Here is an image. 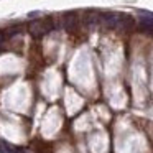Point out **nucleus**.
<instances>
[{"instance_id": "1", "label": "nucleus", "mask_w": 153, "mask_h": 153, "mask_svg": "<svg viewBox=\"0 0 153 153\" xmlns=\"http://www.w3.org/2000/svg\"><path fill=\"white\" fill-rule=\"evenodd\" d=\"M53 28H54L53 18L46 17V18H43V20H40V22H33V23H30L28 31H30V35L33 38H41V36H45L46 33H50Z\"/></svg>"}, {"instance_id": "2", "label": "nucleus", "mask_w": 153, "mask_h": 153, "mask_svg": "<svg viewBox=\"0 0 153 153\" xmlns=\"http://www.w3.org/2000/svg\"><path fill=\"white\" fill-rule=\"evenodd\" d=\"M120 17H122V13H115V12H102V13L99 12V23L109 28H119Z\"/></svg>"}, {"instance_id": "3", "label": "nucleus", "mask_w": 153, "mask_h": 153, "mask_svg": "<svg viewBox=\"0 0 153 153\" xmlns=\"http://www.w3.org/2000/svg\"><path fill=\"white\" fill-rule=\"evenodd\" d=\"M63 22H64V27L66 28H73L77 25L79 22V17H77V12L76 10H69L63 15Z\"/></svg>"}, {"instance_id": "4", "label": "nucleus", "mask_w": 153, "mask_h": 153, "mask_svg": "<svg viewBox=\"0 0 153 153\" xmlns=\"http://www.w3.org/2000/svg\"><path fill=\"white\" fill-rule=\"evenodd\" d=\"M82 22L86 25H97L99 23V12H96V10H87L86 13H84V18H82Z\"/></svg>"}, {"instance_id": "5", "label": "nucleus", "mask_w": 153, "mask_h": 153, "mask_svg": "<svg viewBox=\"0 0 153 153\" xmlns=\"http://www.w3.org/2000/svg\"><path fill=\"white\" fill-rule=\"evenodd\" d=\"M140 27H142V30H153V20H150V18H143L142 17V22H140Z\"/></svg>"}, {"instance_id": "6", "label": "nucleus", "mask_w": 153, "mask_h": 153, "mask_svg": "<svg viewBox=\"0 0 153 153\" xmlns=\"http://www.w3.org/2000/svg\"><path fill=\"white\" fill-rule=\"evenodd\" d=\"M4 146H5V152L7 153H27L25 150L17 148V146H12V145H8V143H4Z\"/></svg>"}, {"instance_id": "7", "label": "nucleus", "mask_w": 153, "mask_h": 153, "mask_svg": "<svg viewBox=\"0 0 153 153\" xmlns=\"http://www.w3.org/2000/svg\"><path fill=\"white\" fill-rule=\"evenodd\" d=\"M22 30H23L22 27H15V28H10V30H7V35H8V38H12V36H15V35H18Z\"/></svg>"}, {"instance_id": "8", "label": "nucleus", "mask_w": 153, "mask_h": 153, "mask_svg": "<svg viewBox=\"0 0 153 153\" xmlns=\"http://www.w3.org/2000/svg\"><path fill=\"white\" fill-rule=\"evenodd\" d=\"M8 40V35H7V30H0V45H4L5 41Z\"/></svg>"}, {"instance_id": "9", "label": "nucleus", "mask_w": 153, "mask_h": 153, "mask_svg": "<svg viewBox=\"0 0 153 153\" xmlns=\"http://www.w3.org/2000/svg\"><path fill=\"white\" fill-rule=\"evenodd\" d=\"M138 13L142 15L143 18H150V20H153V13L148 12V10H138Z\"/></svg>"}]
</instances>
